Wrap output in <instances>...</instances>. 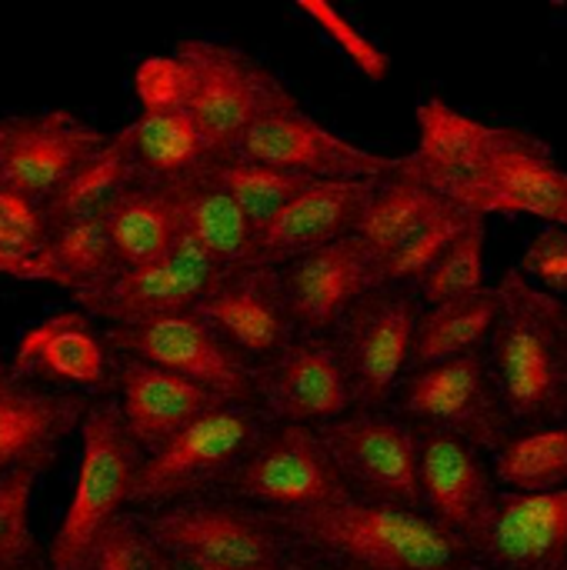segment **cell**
Returning <instances> with one entry per match:
<instances>
[{
	"instance_id": "cell-20",
	"label": "cell",
	"mask_w": 567,
	"mask_h": 570,
	"mask_svg": "<svg viewBox=\"0 0 567 570\" xmlns=\"http://www.w3.org/2000/svg\"><path fill=\"white\" fill-rule=\"evenodd\" d=\"M421 438V504L424 514L441 524L448 534L471 544L485 531L501 488L495 481V471L485 464V454L471 448L468 441L418 428Z\"/></svg>"
},
{
	"instance_id": "cell-27",
	"label": "cell",
	"mask_w": 567,
	"mask_h": 570,
	"mask_svg": "<svg viewBox=\"0 0 567 570\" xmlns=\"http://www.w3.org/2000/svg\"><path fill=\"white\" fill-rule=\"evenodd\" d=\"M124 271L104 214H87L50 230L37 281L70 291L74 301L100 291Z\"/></svg>"
},
{
	"instance_id": "cell-15",
	"label": "cell",
	"mask_w": 567,
	"mask_h": 570,
	"mask_svg": "<svg viewBox=\"0 0 567 570\" xmlns=\"http://www.w3.org/2000/svg\"><path fill=\"white\" fill-rule=\"evenodd\" d=\"M194 314L254 371L281 357L297 341L277 267H227Z\"/></svg>"
},
{
	"instance_id": "cell-21",
	"label": "cell",
	"mask_w": 567,
	"mask_h": 570,
	"mask_svg": "<svg viewBox=\"0 0 567 570\" xmlns=\"http://www.w3.org/2000/svg\"><path fill=\"white\" fill-rule=\"evenodd\" d=\"M10 371L33 384H63L80 391H114V361L104 331L94 317L77 311H57L40 324L27 327L7 361Z\"/></svg>"
},
{
	"instance_id": "cell-34",
	"label": "cell",
	"mask_w": 567,
	"mask_h": 570,
	"mask_svg": "<svg viewBox=\"0 0 567 570\" xmlns=\"http://www.w3.org/2000/svg\"><path fill=\"white\" fill-rule=\"evenodd\" d=\"M211 177L234 197V204L244 210V217L254 224L261 234L294 197H301L314 180L301 174H287L267 164L241 160V157H224L211 164Z\"/></svg>"
},
{
	"instance_id": "cell-11",
	"label": "cell",
	"mask_w": 567,
	"mask_h": 570,
	"mask_svg": "<svg viewBox=\"0 0 567 570\" xmlns=\"http://www.w3.org/2000/svg\"><path fill=\"white\" fill-rule=\"evenodd\" d=\"M104 341L114 357H134L170 374H180L224 404L257 411V371L231 351L197 314L154 321L144 327H107Z\"/></svg>"
},
{
	"instance_id": "cell-37",
	"label": "cell",
	"mask_w": 567,
	"mask_h": 570,
	"mask_svg": "<svg viewBox=\"0 0 567 570\" xmlns=\"http://www.w3.org/2000/svg\"><path fill=\"white\" fill-rule=\"evenodd\" d=\"M488 217H475L468 230L451 244V250L434 264V271L414 287L424 307H438L468 294L485 291V261H488Z\"/></svg>"
},
{
	"instance_id": "cell-25",
	"label": "cell",
	"mask_w": 567,
	"mask_h": 570,
	"mask_svg": "<svg viewBox=\"0 0 567 570\" xmlns=\"http://www.w3.org/2000/svg\"><path fill=\"white\" fill-rule=\"evenodd\" d=\"M114 391L127 434L144 454H154L184 428L224 407V401L207 387L134 357L114 361Z\"/></svg>"
},
{
	"instance_id": "cell-17",
	"label": "cell",
	"mask_w": 567,
	"mask_h": 570,
	"mask_svg": "<svg viewBox=\"0 0 567 570\" xmlns=\"http://www.w3.org/2000/svg\"><path fill=\"white\" fill-rule=\"evenodd\" d=\"M257 411L274 424L324 428L354 411L334 337H297L281 357L257 367Z\"/></svg>"
},
{
	"instance_id": "cell-19",
	"label": "cell",
	"mask_w": 567,
	"mask_h": 570,
	"mask_svg": "<svg viewBox=\"0 0 567 570\" xmlns=\"http://www.w3.org/2000/svg\"><path fill=\"white\" fill-rule=\"evenodd\" d=\"M448 200L481 217L525 214L567 230V170L555 164L551 147L538 134L508 147Z\"/></svg>"
},
{
	"instance_id": "cell-30",
	"label": "cell",
	"mask_w": 567,
	"mask_h": 570,
	"mask_svg": "<svg viewBox=\"0 0 567 570\" xmlns=\"http://www.w3.org/2000/svg\"><path fill=\"white\" fill-rule=\"evenodd\" d=\"M498 317H501L498 287H485L478 294H468L438 307H424L418 337H414L411 371H424L434 364H448V361L488 351Z\"/></svg>"
},
{
	"instance_id": "cell-22",
	"label": "cell",
	"mask_w": 567,
	"mask_h": 570,
	"mask_svg": "<svg viewBox=\"0 0 567 570\" xmlns=\"http://www.w3.org/2000/svg\"><path fill=\"white\" fill-rule=\"evenodd\" d=\"M94 401L23 381L0 361V478L20 468H50L60 444L80 431Z\"/></svg>"
},
{
	"instance_id": "cell-2",
	"label": "cell",
	"mask_w": 567,
	"mask_h": 570,
	"mask_svg": "<svg viewBox=\"0 0 567 570\" xmlns=\"http://www.w3.org/2000/svg\"><path fill=\"white\" fill-rule=\"evenodd\" d=\"M501 317L488 364L518 431L567 424V301L528 284L518 267L498 281Z\"/></svg>"
},
{
	"instance_id": "cell-42",
	"label": "cell",
	"mask_w": 567,
	"mask_h": 570,
	"mask_svg": "<svg viewBox=\"0 0 567 570\" xmlns=\"http://www.w3.org/2000/svg\"><path fill=\"white\" fill-rule=\"evenodd\" d=\"M518 274L535 284L538 291L567 301V230L565 227H541L521 261H518Z\"/></svg>"
},
{
	"instance_id": "cell-29",
	"label": "cell",
	"mask_w": 567,
	"mask_h": 570,
	"mask_svg": "<svg viewBox=\"0 0 567 570\" xmlns=\"http://www.w3.org/2000/svg\"><path fill=\"white\" fill-rule=\"evenodd\" d=\"M140 180L170 184L190 177L217 160L214 147L207 144L201 124L190 110H164V114H137L124 127Z\"/></svg>"
},
{
	"instance_id": "cell-41",
	"label": "cell",
	"mask_w": 567,
	"mask_h": 570,
	"mask_svg": "<svg viewBox=\"0 0 567 570\" xmlns=\"http://www.w3.org/2000/svg\"><path fill=\"white\" fill-rule=\"evenodd\" d=\"M297 10L304 13V17H311L314 20V27L324 33V37H331V43L371 80V83H381L388 73H391V57L361 30V27H354L334 3H328V0H297Z\"/></svg>"
},
{
	"instance_id": "cell-40",
	"label": "cell",
	"mask_w": 567,
	"mask_h": 570,
	"mask_svg": "<svg viewBox=\"0 0 567 570\" xmlns=\"http://www.w3.org/2000/svg\"><path fill=\"white\" fill-rule=\"evenodd\" d=\"M134 97L140 114H164V110H187L194 90V70L180 53H154L134 67Z\"/></svg>"
},
{
	"instance_id": "cell-45",
	"label": "cell",
	"mask_w": 567,
	"mask_h": 570,
	"mask_svg": "<svg viewBox=\"0 0 567 570\" xmlns=\"http://www.w3.org/2000/svg\"><path fill=\"white\" fill-rule=\"evenodd\" d=\"M23 570H53L47 561H40V564H33V568H23Z\"/></svg>"
},
{
	"instance_id": "cell-43",
	"label": "cell",
	"mask_w": 567,
	"mask_h": 570,
	"mask_svg": "<svg viewBox=\"0 0 567 570\" xmlns=\"http://www.w3.org/2000/svg\"><path fill=\"white\" fill-rule=\"evenodd\" d=\"M284 570H341V568H331V564H301V561H297L294 568H284Z\"/></svg>"
},
{
	"instance_id": "cell-10",
	"label": "cell",
	"mask_w": 567,
	"mask_h": 570,
	"mask_svg": "<svg viewBox=\"0 0 567 570\" xmlns=\"http://www.w3.org/2000/svg\"><path fill=\"white\" fill-rule=\"evenodd\" d=\"M317 434L358 501L424 511L418 428L391 411H351Z\"/></svg>"
},
{
	"instance_id": "cell-3",
	"label": "cell",
	"mask_w": 567,
	"mask_h": 570,
	"mask_svg": "<svg viewBox=\"0 0 567 570\" xmlns=\"http://www.w3.org/2000/svg\"><path fill=\"white\" fill-rule=\"evenodd\" d=\"M80 464L70 504L47 548L53 570H80L97 538L130 511V494L144 468V451L127 434L120 404L94 401L80 424Z\"/></svg>"
},
{
	"instance_id": "cell-38",
	"label": "cell",
	"mask_w": 567,
	"mask_h": 570,
	"mask_svg": "<svg viewBox=\"0 0 567 570\" xmlns=\"http://www.w3.org/2000/svg\"><path fill=\"white\" fill-rule=\"evenodd\" d=\"M43 471L47 468H20L0 478V570H23L47 561L30 531V498Z\"/></svg>"
},
{
	"instance_id": "cell-16",
	"label": "cell",
	"mask_w": 567,
	"mask_h": 570,
	"mask_svg": "<svg viewBox=\"0 0 567 570\" xmlns=\"http://www.w3.org/2000/svg\"><path fill=\"white\" fill-rule=\"evenodd\" d=\"M531 130L488 124L471 114H461L441 97H428L418 107V144L401 157V174L421 180L444 200L478 177L495 157L521 144Z\"/></svg>"
},
{
	"instance_id": "cell-26",
	"label": "cell",
	"mask_w": 567,
	"mask_h": 570,
	"mask_svg": "<svg viewBox=\"0 0 567 570\" xmlns=\"http://www.w3.org/2000/svg\"><path fill=\"white\" fill-rule=\"evenodd\" d=\"M164 187L177 207L184 237L204 247L221 267L257 264V230L234 204V197L211 177V164Z\"/></svg>"
},
{
	"instance_id": "cell-5",
	"label": "cell",
	"mask_w": 567,
	"mask_h": 570,
	"mask_svg": "<svg viewBox=\"0 0 567 570\" xmlns=\"http://www.w3.org/2000/svg\"><path fill=\"white\" fill-rule=\"evenodd\" d=\"M264 431V417L254 407L224 404L211 411L144 458L130 494V511L150 514L184 501L211 498V491L227 488Z\"/></svg>"
},
{
	"instance_id": "cell-35",
	"label": "cell",
	"mask_w": 567,
	"mask_h": 570,
	"mask_svg": "<svg viewBox=\"0 0 567 570\" xmlns=\"http://www.w3.org/2000/svg\"><path fill=\"white\" fill-rule=\"evenodd\" d=\"M478 214L458 207V204H448L444 210H438L421 230H414L384 264H381V281L384 284H394V287H418L431 271L434 264L451 250V244L468 230V224L475 220Z\"/></svg>"
},
{
	"instance_id": "cell-8",
	"label": "cell",
	"mask_w": 567,
	"mask_h": 570,
	"mask_svg": "<svg viewBox=\"0 0 567 570\" xmlns=\"http://www.w3.org/2000/svg\"><path fill=\"white\" fill-rule=\"evenodd\" d=\"M227 498L261 514H304L351 501L317 428L274 424L227 481Z\"/></svg>"
},
{
	"instance_id": "cell-6",
	"label": "cell",
	"mask_w": 567,
	"mask_h": 570,
	"mask_svg": "<svg viewBox=\"0 0 567 570\" xmlns=\"http://www.w3.org/2000/svg\"><path fill=\"white\" fill-rule=\"evenodd\" d=\"M174 53H180L194 70L187 110L201 124L217 160L231 157L257 120L297 100L274 70L234 43L184 37L177 40Z\"/></svg>"
},
{
	"instance_id": "cell-31",
	"label": "cell",
	"mask_w": 567,
	"mask_h": 570,
	"mask_svg": "<svg viewBox=\"0 0 567 570\" xmlns=\"http://www.w3.org/2000/svg\"><path fill=\"white\" fill-rule=\"evenodd\" d=\"M137 180H140V170H137L130 140L120 127L60 184V190L43 204V217L53 230L67 220L104 214L107 204Z\"/></svg>"
},
{
	"instance_id": "cell-1",
	"label": "cell",
	"mask_w": 567,
	"mask_h": 570,
	"mask_svg": "<svg viewBox=\"0 0 567 570\" xmlns=\"http://www.w3.org/2000/svg\"><path fill=\"white\" fill-rule=\"evenodd\" d=\"M301 554L341 570H458L475 564L471 544L424 511L344 501L304 514H267Z\"/></svg>"
},
{
	"instance_id": "cell-33",
	"label": "cell",
	"mask_w": 567,
	"mask_h": 570,
	"mask_svg": "<svg viewBox=\"0 0 567 570\" xmlns=\"http://www.w3.org/2000/svg\"><path fill=\"white\" fill-rule=\"evenodd\" d=\"M491 471L508 494H551L567 488V424L518 431L495 458Z\"/></svg>"
},
{
	"instance_id": "cell-28",
	"label": "cell",
	"mask_w": 567,
	"mask_h": 570,
	"mask_svg": "<svg viewBox=\"0 0 567 570\" xmlns=\"http://www.w3.org/2000/svg\"><path fill=\"white\" fill-rule=\"evenodd\" d=\"M104 220L110 227L124 267L154 264L167 257L180 240V217L164 184H150V180L130 184L107 204Z\"/></svg>"
},
{
	"instance_id": "cell-14",
	"label": "cell",
	"mask_w": 567,
	"mask_h": 570,
	"mask_svg": "<svg viewBox=\"0 0 567 570\" xmlns=\"http://www.w3.org/2000/svg\"><path fill=\"white\" fill-rule=\"evenodd\" d=\"M100 127L63 107L0 117V184L40 207L107 140Z\"/></svg>"
},
{
	"instance_id": "cell-36",
	"label": "cell",
	"mask_w": 567,
	"mask_h": 570,
	"mask_svg": "<svg viewBox=\"0 0 567 570\" xmlns=\"http://www.w3.org/2000/svg\"><path fill=\"white\" fill-rule=\"evenodd\" d=\"M50 224L43 207L0 184V277L37 281Z\"/></svg>"
},
{
	"instance_id": "cell-13",
	"label": "cell",
	"mask_w": 567,
	"mask_h": 570,
	"mask_svg": "<svg viewBox=\"0 0 567 570\" xmlns=\"http://www.w3.org/2000/svg\"><path fill=\"white\" fill-rule=\"evenodd\" d=\"M224 271L227 267H221L204 247L180 234L167 257L144 267H124L100 291L77 297V307L107 327H144L194 314Z\"/></svg>"
},
{
	"instance_id": "cell-44",
	"label": "cell",
	"mask_w": 567,
	"mask_h": 570,
	"mask_svg": "<svg viewBox=\"0 0 567 570\" xmlns=\"http://www.w3.org/2000/svg\"><path fill=\"white\" fill-rule=\"evenodd\" d=\"M458 570H491V568H485L481 561H475V564H468V568H458Z\"/></svg>"
},
{
	"instance_id": "cell-32",
	"label": "cell",
	"mask_w": 567,
	"mask_h": 570,
	"mask_svg": "<svg viewBox=\"0 0 567 570\" xmlns=\"http://www.w3.org/2000/svg\"><path fill=\"white\" fill-rule=\"evenodd\" d=\"M448 204L451 200H444L441 194H434L421 180L404 177L398 167V174L378 180V190H374V197L361 217L358 237L378 257V264H384L414 230H421Z\"/></svg>"
},
{
	"instance_id": "cell-4",
	"label": "cell",
	"mask_w": 567,
	"mask_h": 570,
	"mask_svg": "<svg viewBox=\"0 0 567 570\" xmlns=\"http://www.w3.org/2000/svg\"><path fill=\"white\" fill-rule=\"evenodd\" d=\"M140 521L184 570H284L301 554L267 514L231 498L184 501L140 514Z\"/></svg>"
},
{
	"instance_id": "cell-24",
	"label": "cell",
	"mask_w": 567,
	"mask_h": 570,
	"mask_svg": "<svg viewBox=\"0 0 567 570\" xmlns=\"http://www.w3.org/2000/svg\"><path fill=\"white\" fill-rule=\"evenodd\" d=\"M475 558L491 570H567V488L551 494L501 491Z\"/></svg>"
},
{
	"instance_id": "cell-18",
	"label": "cell",
	"mask_w": 567,
	"mask_h": 570,
	"mask_svg": "<svg viewBox=\"0 0 567 570\" xmlns=\"http://www.w3.org/2000/svg\"><path fill=\"white\" fill-rule=\"evenodd\" d=\"M277 271L297 337H331L351 307L384 284L378 257L358 234L304 254Z\"/></svg>"
},
{
	"instance_id": "cell-7",
	"label": "cell",
	"mask_w": 567,
	"mask_h": 570,
	"mask_svg": "<svg viewBox=\"0 0 567 570\" xmlns=\"http://www.w3.org/2000/svg\"><path fill=\"white\" fill-rule=\"evenodd\" d=\"M391 407V414H398L411 428L454 434L491 458L518 434L495 384L488 351L411 371L401 381Z\"/></svg>"
},
{
	"instance_id": "cell-39",
	"label": "cell",
	"mask_w": 567,
	"mask_h": 570,
	"mask_svg": "<svg viewBox=\"0 0 567 570\" xmlns=\"http://www.w3.org/2000/svg\"><path fill=\"white\" fill-rule=\"evenodd\" d=\"M80 570H180L150 538L140 514H120L90 548Z\"/></svg>"
},
{
	"instance_id": "cell-23",
	"label": "cell",
	"mask_w": 567,
	"mask_h": 570,
	"mask_svg": "<svg viewBox=\"0 0 567 570\" xmlns=\"http://www.w3.org/2000/svg\"><path fill=\"white\" fill-rule=\"evenodd\" d=\"M378 180H314L261 234L257 264L284 267L328 244L354 237Z\"/></svg>"
},
{
	"instance_id": "cell-9",
	"label": "cell",
	"mask_w": 567,
	"mask_h": 570,
	"mask_svg": "<svg viewBox=\"0 0 567 570\" xmlns=\"http://www.w3.org/2000/svg\"><path fill=\"white\" fill-rule=\"evenodd\" d=\"M421 314L424 307L411 287L381 284L338 324L331 337L351 384L354 411H384L394 401L401 381L411 374Z\"/></svg>"
},
{
	"instance_id": "cell-12",
	"label": "cell",
	"mask_w": 567,
	"mask_h": 570,
	"mask_svg": "<svg viewBox=\"0 0 567 570\" xmlns=\"http://www.w3.org/2000/svg\"><path fill=\"white\" fill-rule=\"evenodd\" d=\"M231 157L301 174L307 180H384L401 167V157L368 150L334 134L297 100L257 120Z\"/></svg>"
}]
</instances>
